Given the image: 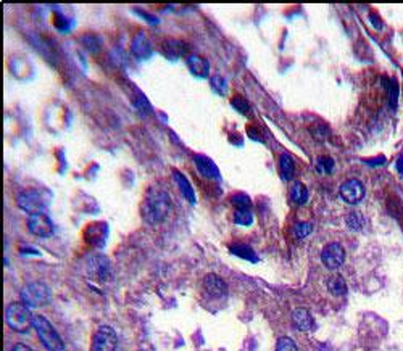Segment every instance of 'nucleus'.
Segmentation results:
<instances>
[{"mask_svg": "<svg viewBox=\"0 0 403 351\" xmlns=\"http://www.w3.org/2000/svg\"><path fill=\"white\" fill-rule=\"evenodd\" d=\"M171 211V198L169 195L160 187H150L145 200L142 203V216L148 224L163 222Z\"/></svg>", "mask_w": 403, "mask_h": 351, "instance_id": "obj_1", "label": "nucleus"}, {"mask_svg": "<svg viewBox=\"0 0 403 351\" xmlns=\"http://www.w3.org/2000/svg\"><path fill=\"white\" fill-rule=\"evenodd\" d=\"M5 321L8 327L18 334H26L33 327L34 316L24 303H10L5 311Z\"/></svg>", "mask_w": 403, "mask_h": 351, "instance_id": "obj_2", "label": "nucleus"}, {"mask_svg": "<svg viewBox=\"0 0 403 351\" xmlns=\"http://www.w3.org/2000/svg\"><path fill=\"white\" fill-rule=\"evenodd\" d=\"M33 327L37 332L40 343L45 346L47 351H65V343H63L62 337L58 335L54 325L50 324L44 316H34Z\"/></svg>", "mask_w": 403, "mask_h": 351, "instance_id": "obj_3", "label": "nucleus"}, {"mask_svg": "<svg viewBox=\"0 0 403 351\" xmlns=\"http://www.w3.org/2000/svg\"><path fill=\"white\" fill-rule=\"evenodd\" d=\"M52 302V292L42 282H31L21 288V303L28 308H40Z\"/></svg>", "mask_w": 403, "mask_h": 351, "instance_id": "obj_4", "label": "nucleus"}, {"mask_svg": "<svg viewBox=\"0 0 403 351\" xmlns=\"http://www.w3.org/2000/svg\"><path fill=\"white\" fill-rule=\"evenodd\" d=\"M48 197H45V192L42 190H24L18 195V206L23 211L29 214H39L44 208L48 206Z\"/></svg>", "mask_w": 403, "mask_h": 351, "instance_id": "obj_5", "label": "nucleus"}, {"mask_svg": "<svg viewBox=\"0 0 403 351\" xmlns=\"http://www.w3.org/2000/svg\"><path fill=\"white\" fill-rule=\"evenodd\" d=\"M118 335L110 325H102L94 334L90 351H116Z\"/></svg>", "mask_w": 403, "mask_h": 351, "instance_id": "obj_6", "label": "nucleus"}, {"mask_svg": "<svg viewBox=\"0 0 403 351\" xmlns=\"http://www.w3.org/2000/svg\"><path fill=\"white\" fill-rule=\"evenodd\" d=\"M321 261L331 271L339 269V267L345 261V248L339 242L329 243L321 253Z\"/></svg>", "mask_w": 403, "mask_h": 351, "instance_id": "obj_7", "label": "nucleus"}, {"mask_svg": "<svg viewBox=\"0 0 403 351\" xmlns=\"http://www.w3.org/2000/svg\"><path fill=\"white\" fill-rule=\"evenodd\" d=\"M339 193H340L342 200L347 202L348 205H357V203H360L363 198H365L366 189H365V185H363L361 181L348 179V181H345L344 184L340 185Z\"/></svg>", "mask_w": 403, "mask_h": 351, "instance_id": "obj_8", "label": "nucleus"}, {"mask_svg": "<svg viewBox=\"0 0 403 351\" xmlns=\"http://www.w3.org/2000/svg\"><path fill=\"white\" fill-rule=\"evenodd\" d=\"M28 227L31 234L37 235V237H50L54 234V224L50 221V218L44 213H39V214H31L28 219Z\"/></svg>", "mask_w": 403, "mask_h": 351, "instance_id": "obj_9", "label": "nucleus"}, {"mask_svg": "<svg viewBox=\"0 0 403 351\" xmlns=\"http://www.w3.org/2000/svg\"><path fill=\"white\" fill-rule=\"evenodd\" d=\"M204 290L211 298H223L228 295V285L216 274H208L204 279Z\"/></svg>", "mask_w": 403, "mask_h": 351, "instance_id": "obj_10", "label": "nucleus"}, {"mask_svg": "<svg viewBox=\"0 0 403 351\" xmlns=\"http://www.w3.org/2000/svg\"><path fill=\"white\" fill-rule=\"evenodd\" d=\"M131 50H133V54L139 58V60H147L152 55V42H150L148 36L144 33V31H139L136 34V37L133 39V42H131Z\"/></svg>", "mask_w": 403, "mask_h": 351, "instance_id": "obj_11", "label": "nucleus"}, {"mask_svg": "<svg viewBox=\"0 0 403 351\" xmlns=\"http://www.w3.org/2000/svg\"><path fill=\"white\" fill-rule=\"evenodd\" d=\"M161 54H163L168 60H179L187 54V45L179 39L168 37L161 42Z\"/></svg>", "mask_w": 403, "mask_h": 351, "instance_id": "obj_12", "label": "nucleus"}, {"mask_svg": "<svg viewBox=\"0 0 403 351\" xmlns=\"http://www.w3.org/2000/svg\"><path fill=\"white\" fill-rule=\"evenodd\" d=\"M87 272L90 277L98 279V281H105L110 275V263L105 256H94L90 258L87 263Z\"/></svg>", "mask_w": 403, "mask_h": 351, "instance_id": "obj_13", "label": "nucleus"}, {"mask_svg": "<svg viewBox=\"0 0 403 351\" xmlns=\"http://www.w3.org/2000/svg\"><path fill=\"white\" fill-rule=\"evenodd\" d=\"M194 163H195L198 172L202 176H205L207 179H216L218 181L221 178L219 169H218V166L215 164V161L210 160L208 157H205V155H195V157H194Z\"/></svg>", "mask_w": 403, "mask_h": 351, "instance_id": "obj_14", "label": "nucleus"}, {"mask_svg": "<svg viewBox=\"0 0 403 351\" xmlns=\"http://www.w3.org/2000/svg\"><path fill=\"white\" fill-rule=\"evenodd\" d=\"M186 63H187L189 71L194 76H197V78H208V74H210V63H208L207 58L192 54V55L187 57Z\"/></svg>", "mask_w": 403, "mask_h": 351, "instance_id": "obj_15", "label": "nucleus"}, {"mask_svg": "<svg viewBox=\"0 0 403 351\" xmlns=\"http://www.w3.org/2000/svg\"><path fill=\"white\" fill-rule=\"evenodd\" d=\"M292 322H294L295 329L301 330V332H308V330L313 329V317H311L310 311L305 308H297L292 313Z\"/></svg>", "mask_w": 403, "mask_h": 351, "instance_id": "obj_16", "label": "nucleus"}, {"mask_svg": "<svg viewBox=\"0 0 403 351\" xmlns=\"http://www.w3.org/2000/svg\"><path fill=\"white\" fill-rule=\"evenodd\" d=\"M173 178H174V181H176V184H178V187L181 189V192H183L184 197H186L190 203L194 205V203H195V192H194L192 185H190V182L187 181L186 176H184L183 172H179L178 169H174V171H173Z\"/></svg>", "mask_w": 403, "mask_h": 351, "instance_id": "obj_17", "label": "nucleus"}, {"mask_svg": "<svg viewBox=\"0 0 403 351\" xmlns=\"http://www.w3.org/2000/svg\"><path fill=\"white\" fill-rule=\"evenodd\" d=\"M279 174L284 181H292L295 174V163L289 153H282L279 158Z\"/></svg>", "mask_w": 403, "mask_h": 351, "instance_id": "obj_18", "label": "nucleus"}, {"mask_svg": "<svg viewBox=\"0 0 403 351\" xmlns=\"http://www.w3.org/2000/svg\"><path fill=\"white\" fill-rule=\"evenodd\" d=\"M328 290L334 296H344L347 295V282L342 275H332L328 281Z\"/></svg>", "mask_w": 403, "mask_h": 351, "instance_id": "obj_19", "label": "nucleus"}, {"mask_svg": "<svg viewBox=\"0 0 403 351\" xmlns=\"http://www.w3.org/2000/svg\"><path fill=\"white\" fill-rule=\"evenodd\" d=\"M290 198L297 205H304L308 202V189L301 182H295L290 189Z\"/></svg>", "mask_w": 403, "mask_h": 351, "instance_id": "obj_20", "label": "nucleus"}, {"mask_svg": "<svg viewBox=\"0 0 403 351\" xmlns=\"http://www.w3.org/2000/svg\"><path fill=\"white\" fill-rule=\"evenodd\" d=\"M231 253H234L236 256L239 258H244V260H248V261H254L257 263L258 258L255 255V252L250 248L248 245H244V243H237V245H233L231 246Z\"/></svg>", "mask_w": 403, "mask_h": 351, "instance_id": "obj_21", "label": "nucleus"}, {"mask_svg": "<svg viewBox=\"0 0 403 351\" xmlns=\"http://www.w3.org/2000/svg\"><path fill=\"white\" fill-rule=\"evenodd\" d=\"M345 224H347V227H348L350 231L358 232V231L363 229V227H365L366 221H365V218H363V214H361V213H358V211H351V213H348V214L345 216Z\"/></svg>", "mask_w": 403, "mask_h": 351, "instance_id": "obj_22", "label": "nucleus"}, {"mask_svg": "<svg viewBox=\"0 0 403 351\" xmlns=\"http://www.w3.org/2000/svg\"><path fill=\"white\" fill-rule=\"evenodd\" d=\"M81 42H83V45L90 52V54H95V52H98L100 47H102V39H100L98 36H92V34L83 36Z\"/></svg>", "mask_w": 403, "mask_h": 351, "instance_id": "obj_23", "label": "nucleus"}, {"mask_svg": "<svg viewBox=\"0 0 403 351\" xmlns=\"http://www.w3.org/2000/svg\"><path fill=\"white\" fill-rule=\"evenodd\" d=\"M210 84H211V87H213V90L216 92V94H219V95H224L228 92V82H226V79L223 76H219V74L211 76L210 78Z\"/></svg>", "mask_w": 403, "mask_h": 351, "instance_id": "obj_24", "label": "nucleus"}, {"mask_svg": "<svg viewBox=\"0 0 403 351\" xmlns=\"http://www.w3.org/2000/svg\"><path fill=\"white\" fill-rule=\"evenodd\" d=\"M233 203L234 206L237 208V211H245V210H250V206H251V202L250 198L247 197L245 193H237L233 197Z\"/></svg>", "mask_w": 403, "mask_h": 351, "instance_id": "obj_25", "label": "nucleus"}, {"mask_svg": "<svg viewBox=\"0 0 403 351\" xmlns=\"http://www.w3.org/2000/svg\"><path fill=\"white\" fill-rule=\"evenodd\" d=\"M276 351H298L295 342L289 337H281L276 343Z\"/></svg>", "mask_w": 403, "mask_h": 351, "instance_id": "obj_26", "label": "nucleus"}, {"mask_svg": "<svg viewBox=\"0 0 403 351\" xmlns=\"http://www.w3.org/2000/svg\"><path fill=\"white\" fill-rule=\"evenodd\" d=\"M234 221L240 225H250L254 222V214H251L250 210H245V211H236V216H234Z\"/></svg>", "mask_w": 403, "mask_h": 351, "instance_id": "obj_27", "label": "nucleus"}, {"mask_svg": "<svg viewBox=\"0 0 403 351\" xmlns=\"http://www.w3.org/2000/svg\"><path fill=\"white\" fill-rule=\"evenodd\" d=\"M389 90V103L392 108L397 107V100H398V86H397V81L395 79H390V84L387 87Z\"/></svg>", "mask_w": 403, "mask_h": 351, "instance_id": "obj_28", "label": "nucleus"}, {"mask_svg": "<svg viewBox=\"0 0 403 351\" xmlns=\"http://www.w3.org/2000/svg\"><path fill=\"white\" fill-rule=\"evenodd\" d=\"M311 231H313V225L310 222H300L294 227V235L297 239H304V237L311 234Z\"/></svg>", "mask_w": 403, "mask_h": 351, "instance_id": "obj_29", "label": "nucleus"}, {"mask_svg": "<svg viewBox=\"0 0 403 351\" xmlns=\"http://www.w3.org/2000/svg\"><path fill=\"white\" fill-rule=\"evenodd\" d=\"M231 105H233L239 113H242V115H245V113H248V110H250L248 102L244 97H239V95L231 100Z\"/></svg>", "mask_w": 403, "mask_h": 351, "instance_id": "obj_30", "label": "nucleus"}, {"mask_svg": "<svg viewBox=\"0 0 403 351\" xmlns=\"http://www.w3.org/2000/svg\"><path fill=\"white\" fill-rule=\"evenodd\" d=\"M334 160L329 158V157H322L318 160V166L321 171H324V172H332V169H334Z\"/></svg>", "mask_w": 403, "mask_h": 351, "instance_id": "obj_31", "label": "nucleus"}, {"mask_svg": "<svg viewBox=\"0 0 403 351\" xmlns=\"http://www.w3.org/2000/svg\"><path fill=\"white\" fill-rule=\"evenodd\" d=\"M134 12L137 13V15H140L142 16L144 19H147V21L150 23V24H158V18L157 16H152V15H148V13H144V12H140V10H137V8H134Z\"/></svg>", "mask_w": 403, "mask_h": 351, "instance_id": "obj_32", "label": "nucleus"}, {"mask_svg": "<svg viewBox=\"0 0 403 351\" xmlns=\"http://www.w3.org/2000/svg\"><path fill=\"white\" fill-rule=\"evenodd\" d=\"M365 163L369 164V166H372V168H376V166H381V164H384L386 163V158L384 157H376V158L365 160Z\"/></svg>", "mask_w": 403, "mask_h": 351, "instance_id": "obj_33", "label": "nucleus"}, {"mask_svg": "<svg viewBox=\"0 0 403 351\" xmlns=\"http://www.w3.org/2000/svg\"><path fill=\"white\" fill-rule=\"evenodd\" d=\"M369 21L372 23V26H374L376 29H382V19L376 13H371L369 15Z\"/></svg>", "mask_w": 403, "mask_h": 351, "instance_id": "obj_34", "label": "nucleus"}, {"mask_svg": "<svg viewBox=\"0 0 403 351\" xmlns=\"http://www.w3.org/2000/svg\"><path fill=\"white\" fill-rule=\"evenodd\" d=\"M12 351H33V349L29 348L28 345H24V343H16V345L12 348Z\"/></svg>", "mask_w": 403, "mask_h": 351, "instance_id": "obj_35", "label": "nucleus"}, {"mask_svg": "<svg viewBox=\"0 0 403 351\" xmlns=\"http://www.w3.org/2000/svg\"><path fill=\"white\" fill-rule=\"evenodd\" d=\"M397 169H398L400 174H403V157H400V158L397 160Z\"/></svg>", "mask_w": 403, "mask_h": 351, "instance_id": "obj_36", "label": "nucleus"}]
</instances>
